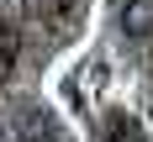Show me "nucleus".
<instances>
[{"label": "nucleus", "instance_id": "f257e3e1", "mask_svg": "<svg viewBox=\"0 0 153 142\" xmlns=\"http://www.w3.org/2000/svg\"><path fill=\"white\" fill-rule=\"evenodd\" d=\"M122 32L127 37H148L153 32V0H127L122 5Z\"/></svg>", "mask_w": 153, "mask_h": 142}, {"label": "nucleus", "instance_id": "f03ea898", "mask_svg": "<svg viewBox=\"0 0 153 142\" xmlns=\"http://www.w3.org/2000/svg\"><path fill=\"white\" fill-rule=\"evenodd\" d=\"M21 137H27V142H48V137H53V126H48L42 110H27V116H21Z\"/></svg>", "mask_w": 153, "mask_h": 142}, {"label": "nucleus", "instance_id": "7ed1b4c3", "mask_svg": "<svg viewBox=\"0 0 153 142\" xmlns=\"http://www.w3.org/2000/svg\"><path fill=\"white\" fill-rule=\"evenodd\" d=\"M16 53H21V42H16V32L11 26H0V79L16 68Z\"/></svg>", "mask_w": 153, "mask_h": 142}, {"label": "nucleus", "instance_id": "20e7f679", "mask_svg": "<svg viewBox=\"0 0 153 142\" xmlns=\"http://www.w3.org/2000/svg\"><path fill=\"white\" fill-rule=\"evenodd\" d=\"M21 5H27L32 16H63L69 11V0H21Z\"/></svg>", "mask_w": 153, "mask_h": 142}]
</instances>
